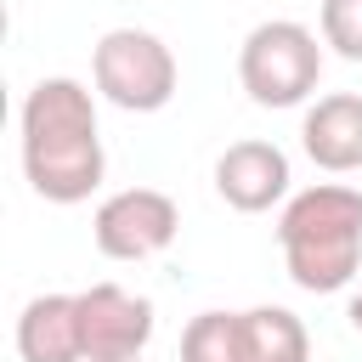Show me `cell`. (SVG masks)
I'll use <instances>...</instances> for the list:
<instances>
[{
	"instance_id": "52a82bcc",
	"label": "cell",
	"mask_w": 362,
	"mask_h": 362,
	"mask_svg": "<svg viewBox=\"0 0 362 362\" xmlns=\"http://www.w3.org/2000/svg\"><path fill=\"white\" fill-rule=\"evenodd\" d=\"M215 192L232 209H243V215L272 209L288 192V158H283V147H272V141H232L215 158Z\"/></svg>"
},
{
	"instance_id": "ba28073f",
	"label": "cell",
	"mask_w": 362,
	"mask_h": 362,
	"mask_svg": "<svg viewBox=\"0 0 362 362\" xmlns=\"http://www.w3.org/2000/svg\"><path fill=\"white\" fill-rule=\"evenodd\" d=\"M300 141H305L311 164L328 170V175L362 170V96H356V90L317 96V107H305Z\"/></svg>"
},
{
	"instance_id": "30bf717a",
	"label": "cell",
	"mask_w": 362,
	"mask_h": 362,
	"mask_svg": "<svg viewBox=\"0 0 362 362\" xmlns=\"http://www.w3.org/2000/svg\"><path fill=\"white\" fill-rule=\"evenodd\" d=\"M28 136H96V102L79 79L57 74V79H40L28 96H23V141Z\"/></svg>"
},
{
	"instance_id": "8992f818",
	"label": "cell",
	"mask_w": 362,
	"mask_h": 362,
	"mask_svg": "<svg viewBox=\"0 0 362 362\" xmlns=\"http://www.w3.org/2000/svg\"><path fill=\"white\" fill-rule=\"evenodd\" d=\"M102 136H28L23 141V175L45 204H79L102 187Z\"/></svg>"
},
{
	"instance_id": "5bb4252c",
	"label": "cell",
	"mask_w": 362,
	"mask_h": 362,
	"mask_svg": "<svg viewBox=\"0 0 362 362\" xmlns=\"http://www.w3.org/2000/svg\"><path fill=\"white\" fill-rule=\"evenodd\" d=\"M345 317H351V328H356V334H362V288H356V294H351V311H345Z\"/></svg>"
},
{
	"instance_id": "9c48e42d",
	"label": "cell",
	"mask_w": 362,
	"mask_h": 362,
	"mask_svg": "<svg viewBox=\"0 0 362 362\" xmlns=\"http://www.w3.org/2000/svg\"><path fill=\"white\" fill-rule=\"evenodd\" d=\"M23 362H85L79 339V294H34L17 317Z\"/></svg>"
},
{
	"instance_id": "4fadbf2b",
	"label": "cell",
	"mask_w": 362,
	"mask_h": 362,
	"mask_svg": "<svg viewBox=\"0 0 362 362\" xmlns=\"http://www.w3.org/2000/svg\"><path fill=\"white\" fill-rule=\"evenodd\" d=\"M322 45L362 62V0H322Z\"/></svg>"
},
{
	"instance_id": "9a60e30c",
	"label": "cell",
	"mask_w": 362,
	"mask_h": 362,
	"mask_svg": "<svg viewBox=\"0 0 362 362\" xmlns=\"http://www.w3.org/2000/svg\"><path fill=\"white\" fill-rule=\"evenodd\" d=\"M130 362H141V356H130Z\"/></svg>"
},
{
	"instance_id": "8fae6325",
	"label": "cell",
	"mask_w": 362,
	"mask_h": 362,
	"mask_svg": "<svg viewBox=\"0 0 362 362\" xmlns=\"http://www.w3.org/2000/svg\"><path fill=\"white\" fill-rule=\"evenodd\" d=\"M243 362H311V334L288 305L243 311Z\"/></svg>"
},
{
	"instance_id": "7c38bea8",
	"label": "cell",
	"mask_w": 362,
	"mask_h": 362,
	"mask_svg": "<svg viewBox=\"0 0 362 362\" xmlns=\"http://www.w3.org/2000/svg\"><path fill=\"white\" fill-rule=\"evenodd\" d=\"M181 362H243V311H198L181 334Z\"/></svg>"
},
{
	"instance_id": "5b68a950",
	"label": "cell",
	"mask_w": 362,
	"mask_h": 362,
	"mask_svg": "<svg viewBox=\"0 0 362 362\" xmlns=\"http://www.w3.org/2000/svg\"><path fill=\"white\" fill-rule=\"evenodd\" d=\"M79 339L85 362H130L153 339V305L119 283H90L79 294Z\"/></svg>"
},
{
	"instance_id": "277c9868",
	"label": "cell",
	"mask_w": 362,
	"mask_h": 362,
	"mask_svg": "<svg viewBox=\"0 0 362 362\" xmlns=\"http://www.w3.org/2000/svg\"><path fill=\"white\" fill-rule=\"evenodd\" d=\"M175 226H181V209L158 187H124L90 221L96 249L107 260H147V255H158V249L175 243Z\"/></svg>"
},
{
	"instance_id": "6da1fadb",
	"label": "cell",
	"mask_w": 362,
	"mask_h": 362,
	"mask_svg": "<svg viewBox=\"0 0 362 362\" xmlns=\"http://www.w3.org/2000/svg\"><path fill=\"white\" fill-rule=\"evenodd\" d=\"M277 243L305 294H339L362 266V192L339 181L294 192L277 215Z\"/></svg>"
},
{
	"instance_id": "7a4b0ae2",
	"label": "cell",
	"mask_w": 362,
	"mask_h": 362,
	"mask_svg": "<svg viewBox=\"0 0 362 362\" xmlns=\"http://www.w3.org/2000/svg\"><path fill=\"white\" fill-rule=\"evenodd\" d=\"M238 79L260 107H300L322 79V45L305 23L272 17V23L249 28V40L238 51Z\"/></svg>"
},
{
	"instance_id": "3957f363",
	"label": "cell",
	"mask_w": 362,
	"mask_h": 362,
	"mask_svg": "<svg viewBox=\"0 0 362 362\" xmlns=\"http://www.w3.org/2000/svg\"><path fill=\"white\" fill-rule=\"evenodd\" d=\"M96 90L124 113H158L175 96V57L147 28H107L90 51Z\"/></svg>"
}]
</instances>
